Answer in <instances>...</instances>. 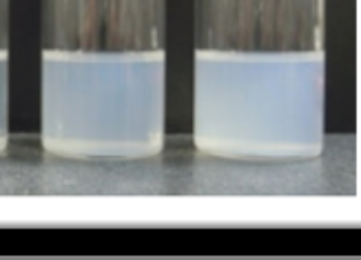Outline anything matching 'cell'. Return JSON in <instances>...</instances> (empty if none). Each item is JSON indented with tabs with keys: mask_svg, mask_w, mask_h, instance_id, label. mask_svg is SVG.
Listing matches in <instances>:
<instances>
[{
	"mask_svg": "<svg viewBox=\"0 0 361 260\" xmlns=\"http://www.w3.org/2000/svg\"><path fill=\"white\" fill-rule=\"evenodd\" d=\"M9 143V52H0V154Z\"/></svg>",
	"mask_w": 361,
	"mask_h": 260,
	"instance_id": "5b68a950",
	"label": "cell"
},
{
	"mask_svg": "<svg viewBox=\"0 0 361 260\" xmlns=\"http://www.w3.org/2000/svg\"><path fill=\"white\" fill-rule=\"evenodd\" d=\"M9 3L0 0V52H9Z\"/></svg>",
	"mask_w": 361,
	"mask_h": 260,
	"instance_id": "8992f818",
	"label": "cell"
},
{
	"mask_svg": "<svg viewBox=\"0 0 361 260\" xmlns=\"http://www.w3.org/2000/svg\"><path fill=\"white\" fill-rule=\"evenodd\" d=\"M195 49L324 52V0H195Z\"/></svg>",
	"mask_w": 361,
	"mask_h": 260,
	"instance_id": "3957f363",
	"label": "cell"
},
{
	"mask_svg": "<svg viewBox=\"0 0 361 260\" xmlns=\"http://www.w3.org/2000/svg\"><path fill=\"white\" fill-rule=\"evenodd\" d=\"M164 36L166 0H40L42 52H160Z\"/></svg>",
	"mask_w": 361,
	"mask_h": 260,
	"instance_id": "277c9868",
	"label": "cell"
},
{
	"mask_svg": "<svg viewBox=\"0 0 361 260\" xmlns=\"http://www.w3.org/2000/svg\"><path fill=\"white\" fill-rule=\"evenodd\" d=\"M40 143L65 160H145L164 145V49L40 56Z\"/></svg>",
	"mask_w": 361,
	"mask_h": 260,
	"instance_id": "7a4b0ae2",
	"label": "cell"
},
{
	"mask_svg": "<svg viewBox=\"0 0 361 260\" xmlns=\"http://www.w3.org/2000/svg\"><path fill=\"white\" fill-rule=\"evenodd\" d=\"M195 147L207 156L281 162L319 156L324 56L195 49Z\"/></svg>",
	"mask_w": 361,
	"mask_h": 260,
	"instance_id": "6da1fadb",
	"label": "cell"
}]
</instances>
